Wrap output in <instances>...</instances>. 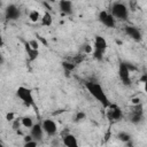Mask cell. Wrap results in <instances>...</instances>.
Segmentation results:
<instances>
[{"instance_id":"obj_1","label":"cell","mask_w":147,"mask_h":147,"mask_svg":"<svg viewBox=\"0 0 147 147\" xmlns=\"http://www.w3.org/2000/svg\"><path fill=\"white\" fill-rule=\"evenodd\" d=\"M85 87L88 91V93L95 100H98L103 107H110V101L108 100V96L105 93L101 85H99L98 83H94V82H87V83H85Z\"/></svg>"},{"instance_id":"obj_2","label":"cell","mask_w":147,"mask_h":147,"mask_svg":"<svg viewBox=\"0 0 147 147\" xmlns=\"http://www.w3.org/2000/svg\"><path fill=\"white\" fill-rule=\"evenodd\" d=\"M16 95L18 96V99L22 100V102L30 107V106H34V99H33V95H32V91L28 87H24V86H20L17 90H16Z\"/></svg>"},{"instance_id":"obj_3","label":"cell","mask_w":147,"mask_h":147,"mask_svg":"<svg viewBox=\"0 0 147 147\" xmlns=\"http://www.w3.org/2000/svg\"><path fill=\"white\" fill-rule=\"evenodd\" d=\"M111 15L114 16L115 20L124 21L127 18V15H129L127 7L122 2H115L111 6Z\"/></svg>"},{"instance_id":"obj_4","label":"cell","mask_w":147,"mask_h":147,"mask_svg":"<svg viewBox=\"0 0 147 147\" xmlns=\"http://www.w3.org/2000/svg\"><path fill=\"white\" fill-rule=\"evenodd\" d=\"M118 76L119 79L122 80V83L125 86L131 85V78H130V65H127L126 63H121L119 68H118Z\"/></svg>"},{"instance_id":"obj_5","label":"cell","mask_w":147,"mask_h":147,"mask_svg":"<svg viewBox=\"0 0 147 147\" xmlns=\"http://www.w3.org/2000/svg\"><path fill=\"white\" fill-rule=\"evenodd\" d=\"M99 21L105 26H107V28H114L115 24H116V20L111 15V13H108L106 10L100 11V14H99Z\"/></svg>"},{"instance_id":"obj_6","label":"cell","mask_w":147,"mask_h":147,"mask_svg":"<svg viewBox=\"0 0 147 147\" xmlns=\"http://www.w3.org/2000/svg\"><path fill=\"white\" fill-rule=\"evenodd\" d=\"M5 16L7 20H10V21H15L17 18H20L21 16V10L17 6L15 5H9L7 6L6 10H5Z\"/></svg>"},{"instance_id":"obj_7","label":"cell","mask_w":147,"mask_h":147,"mask_svg":"<svg viewBox=\"0 0 147 147\" xmlns=\"http://www.w3.org/2000/svg\"><path fill=\"white\" fill-rule=\"evenodd\" d=\"M41 126L44 129V132L48 136H54L57 132V125L53 119H45L41 123Z\"/></svg>"},{"instance_id":"obj_8","label":"cell","mask_w":147,"mask_h":147,"mask_svg":"<svg viewBox=\"0 0 147 147\" xmlns=\"http://www.w3.org/2000/svg\"><path fill=\"white\" fill-rule=\"evenodd\" d=\"M42 134H44V129L41 126V124H34L32 127H31V132H30V136L32 137V139L34 141H40L42 139Z\"/></svg>"},{"instance_id":"obj_9","label":"cell","mask_w":147,"mask_h":147,"mask_svg":"<svg viewBox=\"0 0 147 147\" xmlns=\"http://www.w3.org/2000/svg\"><path fill=\"white\" fill-rule=\"evenodd\" d=\"M124 31H125V33L130 37V38H132L133 40H141V32L136 28V26H132V25H127V26H125L124 28Z\"/></svg>"},{"instance_id":"obj_10","label":"cell","mask_w":147,"mask_h":147,"mask_svg":"<svg viewBox=\"0 0 147 147\" xmlns=\"http://www.w3.org/2000/svg\"><path fill=\"white\" fill-rule=\"evenodd\" d=\"M108 117L111 118V119H114V121H119L123 117V111L117 106L110 105V110L108 111Z\"/></svg>"},{"instance_id":"obj_11","label":"cell","mask_w":147,"mask_h":147,"mask_svg":"<svg viewBox=\"0 0 147 147\" xmlns=\"http://www.w3.org/2000/svg\"><path fill=\"white\" fill-rule=\"evenodd\" d=\"M63 144L65 147H79L78 140L74 134H65L63 137Z\"/></svg>"},{"instance_id":"obj_12","label":"cell","mask_w":147,"mask_h":147,"mask_svg":"<svg viewBox=\"0 0 147 147\" xmlns=\"http://www.w3.org/2000/svg\"><path fill=\"white\" fill-rule=\"evenodd\" d=\"M59 8L61 10L62 14L67 15V14H71L72 11V2L71 1H67V0H62L59 2Z\"/></svg>"},{"instance_id":"obj_13","label":"cell","mask_w":147,"mask_h":147,"mask_svg":"<svg viewBox=\"0 0 147 147\" xmlns=\"http://www.w3.org/2000/svg\"><path fill=\"white\" fill-rule=\"evenodd\" d=\"M93 48L94 49H100V51H103L107 48V40L101 37V36H96L95 39H94V44H93Z\"/></svg>"},{"instance_id":"obj_14","label":"cell","mask_w":147,"mask_h":147,"mask_svg":"<svg viewBox=\"0 0 147 147\" xmlns=\"http://www.w3.org/2000/svg\"><path fill=\"white\" fill-rule=\"evenodd\" d=\"M52 22H53L52 15H51L48 11H46V13L42 15V17H41V24L45 25V26H49V25L52 24Z\"/></svg>"},{"instance_id":"obj_15","label":"cell","mask_w":147,"mask_h":147,"mask_svg":"<svg viewBox=\"0 0 147 147\" xmlns=\"http://www.w3.org/2000/svg\"><path fill=\"white\" fill-rule=\"evenodd\" d=\"M117 138H118L121 141L125 142V144H127L129 141H131V134H130V133H127V132H124V131L118 132Z\"/></svg>"},{"instance_id":"obj_16","label":"cell","mask_w":147,"mask_h":147,"mask_svg":"<svg viewBox=\"0 0 147 147\" xmlns=\"http://www.w3.org/2000/svg\"><path fill=\"white\" fill-rule=\"evenodd\" d=\"M21 123H22V125H23L24 127H26V129H31V127L34 125L33 122H32V118L29 117V116L23 117V118L21 119Z\"/></svg>"},{"instance_id":"obj_17","label":"cell","mask_w":147,"mask_h":147,"mask_svg":"<svg viewBox=\"0 0 147 147\" xmlns=\"http://www.w3.org/2000/svg\"><path fill=\"white\" fill-rule=\"evenodd\" d=\"M62 67L64 70H67L68 72L72 71L75 68H76V63L75 62H70V61H63L62 62Z\"/></svg>"},{"instance_id":"obj_18","label":"cell","mask_w":147,"mask_h":147,"mask_svg":"<svg viewBox=\"0 0 147 147\" xmlns=\"http://www.w3.org/2000/svg\"><path fill=\"white\" fill-rule=\"evenodd\" d=\"M26 49H28V53H29V57H30V60L31 61H33V60H36L37 59V56H38V51L37 49H32V48H30L29 47V45H26Z\"/></svg>"},{"instance_id":"obj_19","label":"cell","mask_w":147,"mask_h":147,"mask_svg":"<svg viewBox=\"0 0 147 147\" xmlns=\"http://www.w3.org/2000/svg\"><path fill=\"white\" fill-rule=\"evenodd\" d=\"M29 18L31 20V22H37V21L40 18L39 11H37V10H31L30 14H29Z\"/></svg>"},{"instance_id":"obj_20","label":"cell","mask_w":147,"mask_h":147,"mask_svg":"<svg viewBox=\"0 0 147 147\" xmlns=\"http://www.w3.org/2000/svg\"><path fill=\"white\" fill-rule=\"evenodd\" d=\"M93 57L95 60H102L103 57V51H100V49H93V53H92Z\"/></svg>"},{"instance_id":"obj_21","label":"cell","mask_w":147,"mask_h":147,"mask_svg":"<svg viewBox=\"0 0 147 147\" xmlns=\"http://www.w3.org/2000/svg\"><path fill=\"white\" fill-rule=\"evenodd\" d=\"M141 119H142V115L132 114V116H131V122H132V123H134V124L140 123V122H141Z\"/></svg>"},{"instance_id":"obj_22","label":"cell","mask_w":147,"mask_h":147,"mask_svg":"<svg viewBox=\"0 0 147 147\" xmlns=\"http://www.w3.org/2000/svg\"><path fill=\"white\" fill-rule=\"evenodd\" d=\"M23 147H38V142L34 141V140H31V141L24 142V146Z\"/></svg>"},{"instance_id":"obj_23","label":"cell","mask_w":147,"mask_h":147,"mask_svg":"<svg viewBox=\"0 0 147 147\" xmlns=\"http://www.w3.org/2000/svg\"><path fill=\"white\" fill-rule=\"evenodd\" d=\"M93 47L91 46V45H88V44H86V45H84V52L85 53H87V54H90V53H93Z\"/></svg>"},{"instance_id":"obj_24","label":"cell","mask_w":147,"mask_h":147,"mask_svg":"<svg viewBox=\"0 0 147 147\" xmlns=\"http://www.w3.org/2000/svg\"><path fill=\"white\" fill-rule=\"evenodd\" d=\"M28 45L30 46V48H32V49H37V51H38V42H37L36 40H31Z\"/></svg>"},{"instance_id":"obj_25","label":"cell","mask_w":147,"mask_h":147,"mask_svg":"<svg viewBox=\"0 0 147 147\" xmlns=\"http://www.w3.org/2000/svg\"><path fill=\"white\" fill-rule=\"evenodd\" d=\"M85 118V114L83 111H78L77 115H76V121H82Z\"/></svg>"},{"instance_id":"obj_26","label":"cell","mask_w":147,"mask_h":147,"mask_svg":"<svg viewBox=\"0 0 147 147\" xmlns=\"http://www.w3.org/2000/svg\"><path fill=\"white\" fill-rule=\"evenodd\" d=\"M142 82H144V88H145V92L147 93V75L142 77Z\"/></svg>"},{"instance_id":"obj_27","label":"cell","mask_w":147,"mask_h":147,"mask_svg":"<svg viewBox=\"0 0 147 147\" xmlns=\"http://www.w3.org/2000/svg\"><path fill=\"white\" fill-rule=\"evenodd\" d=\"M14 113H8L7 114V116H6V118H7V121H14Z\"/></svg>"},{"instance_id":"obj_28","label":"cell","mask_w":147,"mask_h":147,"mask_svg":"<svg viewBox=\"0 0 147 147\" xmlns=\"http://www.w3.org/2000/svg\"><path fill=\"white\" fill-rule=\"evenodd\" d=\"M132 103H133L134 106L140 105V99H139V98H133V99H132Z\"/></svg>"},{"instance_id":"obj_29","label":"cell","mask_w":147,"mask_h":147,"mask_svg":"<svg viewBox=\"0 0 147 147\" xmlns=\"http://www.w3.org/2000/svg\"><path fill=\"white\" fill-rule=\"evenodd\" d=\"M17 126H20V122H18V121H17V119H16V121H15V122H14V129H16V127H17Z\"/></svg>"},{"instance_id":"obj_30","label":"cell","mask_w":147,"mask_h":147,"mask_svg":"<svg viewBox=\"0 0 147 147\" xmlns=\"http://www.w3.org/2000/svg\"><path fill=\"white\" fill-rule=\"evenodd\" d=\"M0 147H5V146H3V145H2V144H1V145H0Z\"/></svg>"}]
</instances>
